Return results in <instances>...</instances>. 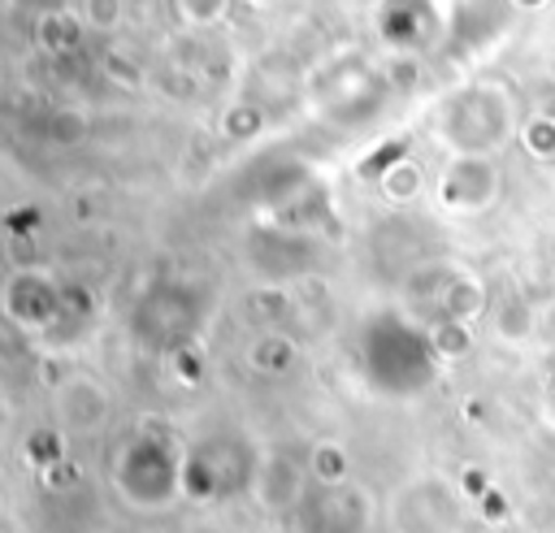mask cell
<instances>
[{"mask_svg":"<svg viewBox=\"0 0 555 533\" xmlns=\"http://www.w3.org/2000/svg\"><path fill=\"white\" fill-rule=\"evenodd\" d=\"M395 533H460V503L438 477H421L390 498Z\"/></svg>","mask_w":555,"mask_h":533,"instance_id":"6da1fadb","label":"cell"},{"mask_svg":"<svg viewBox=\"0 0 555 533\" xmlns=\"http://www.w3.org/2000/svg\"><path fill=\"white\" fill-rule=\"evenodd\" d=\"M256 498L260 507L269 511H291L299 498H304V472L291 464V459H269L260 472H256Z\"/></svg>","mask_w":555,"mask_h":533,"instance_id":"7a4b0ae2","label":"cell"},{"mask_svg":"<svg viewBox=\"0 0 555 533\" xmlns=\"http://www.w3.org/2000/svg\"><path fill=\"white\" fill-rule=\"evenodd\" d=\"M494 186H499L494 169L481 173L477 182H468V156H464V160L447 173V182H442V199H447L451 208H460V212H477V208H486V204L494 199Z\"/></svg>","mask_w":555,"mask_h":533,"instance_id":"3957f363","label":"cell"},{"mask_svg":"<svg viewBox=\"0 0 555 533\" xmlns=\"http://www.w3.org/2000/svg\"><path fill=\"white\" fill-rule=\"evenodd\" d=\"M551 407H555V390H551Z\"/></svg>","mask_w":555,"mask_h":533,"instance_id":"277c9868","label":"cell"}]
</instances>
